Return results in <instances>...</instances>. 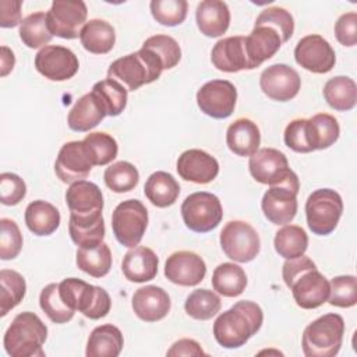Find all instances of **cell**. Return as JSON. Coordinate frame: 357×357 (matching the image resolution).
I'll use <instances>...</instances> for the list:
<instances>
[{"label": "cell", "instance_id": "ee69618b", "mask_svg": "<svg viewBox=\"0 0 357 357\" xmlns=\"http://www.w3.org/2000/svg\"><path fill=\"white\" fill-rule=\"evenodd\" d=\"M103 180L107 188H110L113 192L121 194L128 192L137 187L139 173L132 163L120 160L106 167L103 173Z\"/></svg>", "mask_w": 357, "mask_h": 357}, {"label": "cell", "instance_id": "e0dca14e", "mask_svg": "<svg viewBox=\"0 0 357 357\" xmlns=\"http://www.w3.org/2000/svg\"><path fill=\"white\" fill-rule=\"evenodd\" d=\"M261 91L272 100L287 102L297 96L301 88L298 73L287 64H272L259 77Z\"/></svg>", "mask_w": 357, "mask_h": 357}, {"label": "cell", "instance_id": "c3c4849f", "mask_svg": "<svg viewBox=\"0 0 357 357\" xmlns=\"http://www.w3.org/2000/svg\"><path fill=\"white\" fill-rule=\"evenodd\" d=\"M328 303L339 308H350L357 303V282L353 275L335 276L331 282Z\"/></svg>", "mask_w": 357, "mask_h": 357}, {"label": "cell", "instance_id": "d6a6232c", "mask_svg": "<svg viewBox=\"0 0 357 357\" xmlns=\"http://www.w3.org/2000/svg\"><path fill=\"white\" fill-rule=\"evenodd\" d=\"M305 131L311 151H318L326 149L337 141L340 127L332 114L318 113L311 119H307Z\"/></svg>", "mask_w": 357, "mask_h": 357}, {"label": "cell", "instance_id": "4dcf8cb0", "mask_svg": "<svg viewBox=\"0 0 357 357\" xmlns=\"http://www.w3.org/2000/svg\"><path fill=\"white\" fill-rule=\"evenodd\" d=\"M79 40L86 52L93 54H106L114 46L116 31L107 21L93 18L86 21L82 26Z\"/></svg>", "mask_w": 357, "mask_h": 357}, {"label": "cell", "instance_id": "7402d4cb", "mask_svg": "<svg viewBox=\"0 0 357 357\" xmlns=\"http://www.w3.org/2000/svg\"><path fill=\"white\" fill-rule=\"evenodd\" d=\"M211 61L223 73L250 70L245 53V36H227L218 40L212 47Z\"/></svg>", "mask_w": 357, "mask_h": 357}, {"label": "cell", "instance_id": "db71d44e", "mask_svg": "<svg viewBox=\"0 0 357 357\" xmlns=\"http://www.w3.org/2000/svg\"><path fill=\"white\" fill-rule=\"evenodd\" d=\"M335 36L343 46L353 47L357 43V13L342 14L335 22Z\"/></svg>", "mask_w": 357, "mask_h": 357}, {"label": "cell", "instance_id": "8fae6325", "mask_svg": "<svg viewBox=\"0 0 357 357\" xmlns=\"http://www.w3.org/2000/svg\"><path fill=\"white\" fill-rule=\"evenodd\" d=\"M300 181L297 174L283 183L269 185L262 197L261 208L265 218L273 225H287L297 213V194Z\"/></svg>", "mask_w": 357, "mask_h": 357}, {"label": "cell", "instance_id": "7bdbcfd3", "mask_svg": "<svg viewBox=\"0 0 357 357\" xmlns=\"http://www.w3.org/2000/svg\"><path fill=\"white\" fill-rule=\"evenodd\" d=\"M18 33L22 43L29 49L45 47V45H47L53 38L47 28L46 13L43 11H36L25 17L20 24Z\"/></svg>", "mask_w": 357, "mask_h": 357}, {"label": "cell", "instance_id": "8992f818", "mask_svg": "<svg viewBox=\"0 0 357 357\" xmlns=\"http://www.w3.org/2000/svg\"><path fill=\"white\" fill-rule=\"evenodd\" d=\"M61 300L74 311H79L89 319L106 317L112 307V300L103 287L89 284L77 278H67L59 283Z\"/></svg>", "mask_w": 357, "mask_h": 357}, {"label": "cell", "instance_id": "60d3db41", "mask_svg": "<svg viewBox=\"0 0 357 357\" xmlns=\"http://www.w3.org/2000/svg\"><path fill=\"white\" fill-rule=\"evenodd\" d=\"M222 307L220 297L209 289H197L191 291L184 303L187 315L198 321H208L213 318Z\"/></svg>", "mask_w": 357, "mask_h": 357}, {"label": "cell", "instance_id": "816d5d0a", "mask_svg": "<svg viewBox=\"0 0 357 357\" xmlns=\"http://www.w3.org/2000/svg\"><path fill=\"white\" fill-rule=\"evenodd\" d=\"M26 195L25 181L15 173L0 174V201L3 205L14 206L20 204Z\"/></svg>", "mask_w": 357, "mask_h": 357}, {"label": "cell", "instance_id": "44dd1931", "mask_svg": "<svg viewBox=\"0 0 357 357\" xmlns=\"http://www.w3.org/2000/svg\"><path fill=\"white\" fill-rule=\"evenodd\" d=\"M134 314L145 322H156L163 319L172 307L167 291L159 286H144L135 290L131 298Z\"/></svg>", "mask_w": 357, "mask_h": 357}, {"label": "cell", "instance_id": "4316f807", "mask_svg": "<svg viewBox=\"0 0 357 357\" xmlns=\"http://www.w3.org/2000/svg\"><path fill=\"white\" fill-rule=\"evenodd\" d=\"M227 148L237 156L254 155L261 144L258 126L245 117L234 120L226 131Z\"/></svg>", "mask_w": 357, "mask_h": 357}, {"label": "cell", "instance_id": "7a4b0ae2", "mask_svg": "<svg viewBox=\"0 0 357 357\" xmlns=\"http://www.w3.org/2000/svg\"><path fill=\"white\" fill-rule=\"evenodd\" d=\"M262 308L250 300L237 301L227 311L219 314L213 322L215 340L225 349L244 346L262 326Z\"/></svg>", "mask_w": 357, "mask_h": 357}, {"label": "cell", "instance_id": "9f6ffc18", "mask_svg": "<svg viewBox=\"0 0 357 357\" xmlns=\"http://www.w3.org/2000/svg\"><path fill=\"white\" fill-rule=\"evenodd\" d=\"M167 356H206L201 344L194 339H180L166 351Z\"/></svg>", "mask_w": 357, "mask_h": 357}, {"label": "cell", "instance_id": "d6986e66", "mask_svg": "<svg viewBox=\"0 0 357 357\" xmlns=\"http://www.w3.org/2000/svg\"><path fill=\"white\" fill-rule=\"evenodd\" d=\"M206 275L205 261L192 251H176L167 257L165 276L178 286H197Z\"/></svg>", "mask_w": 357, "mask_h": 357}, {"label": "cell", "instance_id": "f6af8a7d", "mask_svg": "<svg viewBox=\"0 0 357 357\" xmlns=\"http://www.w3.org/2000/svg\"><path fill=\"white\" fill-rule=\"evenodd\" d=\"M39 305L47 318L54 324H66L73 319L74 310H71L60 297L59 283H49L39 296Z\"/></svg>", "mask_w": 357, "mask_h": 357}, {"label": "cell", "instance_id": "b9f144b4", "mask_svg": "<svg viewBox=\"0 0 357 357\" xmlns=\"http://www.w3.org/2000/svg\"><path fill=\"white\" fill-rule=\"evenodd\" d=\"M82 142L93 166H105L117 156V141L107 132H89L85 135Z\"/></svg>", "mask_w": 357, "mask_h": 357}, {"label": "cell", "instance_id": "7c38bea8", "mask_svg": "<svg viewBox=\"0 0 357 357\" xmlns=\"http://www.w3.org/2000/svg\"><path fill=\"white\" fill-rule=\"evenodd\" d=\"M88 15L82 0H54L46 13L47 28L53 36L75 39L79 36Z\"/></svg>", "mask_w": 357, "mask_h": 357}, {"label": "cell", "instance_id": "11a10c76", "mask_svg": "<svg viewBox=\"0 0 357 357\" xmlns=\"http://www.w3.org/2000/svg\"><path fill=\"white\" fill-rule=\"evenodd\" d=\"M21 7L20 0H1L0 1V26L14 28L21 24Z\"/></svg>", "mask_w": 357, "mask_h": 357}, {"label": "cell", "instance_id": "9c48e42d", "mask_svg": "<svg viewBox=\"0 0 357 357\" xmlns=\"http://www.w3.org/2000/svg\"><path fill=\"white\" fill-rule=\"evenodd\" d=\"M184 225L195 233H208L219 226L223 218L220 199L206 191H197L185 197L180 208Z\"/></svg>", "mask_w": 357, "mask_h": 357}, {"label": "cell", "instance_id": "f907efd6", "mask_svg": "<svg viewBox=\"0 0 357 357\" xmlns=\"http://www.w3.org/2000/svg\"><path fill=\"white\" fill-rule=\"evenodd\" d=\"M22 243L24 240L18 225L8 218L0 219V258L8 261L18 257Z\"/></svg>", "mask_w": 357, "mask_h": 357}, {"label": "cell", "instance_id": "30bf717a", "mask_svg": "<svg viewBox=\"0 0 357 357\" xmlns=\"http://www.w3.org/2000/svg\"><path fill=\"white\" fill-rule=\"evenodd\" d=\"M219 241L226 257L240 264L251 262L261 250L257 230L244 220L227 222L220 231Z\"/></svg>", "mask_w": 357, "mask_h": 357}, {"label": "cell", "instance_id": "3957f363", "mask_svg": "<svg viewBox=\"0 0 357 357\" xmlns=\"http://www.w3.org/2000/svg\"><path fill=\"white\" fill-rule=\"evenodd\" d=\"M47 339V326L31 311L14 317L3 339L4 350L11 357H45L43 344Z\"/></svg>", "mask_w": 357, "mask_h": 357}, {"label": "cell", "instance_id": "836d02e7", "mask_svg": "<svg viewBox=\"0 0 357 357\" xmlns=\"http://www.w3.org/2000/svg\"><path fill=\"white\" fill-rule=\"evenodd\" d=\"M106 117L105 112L96 103L92 93L82 95L70 109L67 123L70 130L77 132H86L95 128Z\"/></svg>", "mask_w": 357, "mask_h": 357}, {"label": "cell", "instance_id": "f546056e", "mask_svg": "<svg viewBox=\"0 0 357 357\" xmlns=\"http://www.w3.org/2000/svg\"><path fill=\"white\" fill-rule=\"evenodd\" d=\"M25 225L35 236H50L60 226L59 209L43 199H36L28 204L25 209Z\"/></svg>", "mask_w": 357, "mask_h": 357}, {"label": "cell", "instance_id": "5b68a950", "mask_svg": "<svg viewBox=\"0 0 357 357\" xmlns=\"http://www.w3.org/2000/svg\"><path fill=\"white\" fill-rule=\"evenodd\" d=\"M343 335L344 321L339 314L321 315L303 332V353L305 357H333L342 347Z\"/></svg>", "mask_w": 357, "mask_h": 357}, {"label": "cell", "instance_id": "7dc6e473", "mask_svg": "<svg viewBox=\"0 0 357 357\" xmlns=\"http://www.w3.org/2000/svg\"><path fill=\"white\" fill-rule=\"evenodd\" d=\"M142 47L152 50L163 64L165 70H170L181 60V49L178 42L169 35H153L149 36Z\"/></svg>", "mask_w": 357, "mask_h": 357}, {"label": "cell", "instance_id": "e575fe53", "mask_svg": "<svg viewBox=\"0 0 357 357\" xmlns=\"http://www.w3.org/2000/svg\"><path fill=\"white\" fill-rule=\"evenodd\" d=\"M127 89L114 79H102L92 86V96L106 116L116 117L127 106Z\"/></svg>", "mask_w": 357, "mask_h": 357}, {"label": "cell", "instance_id": "6f0895ef", "mask_svg": "<svg viewBox=\"0 0 357 357\" xmlns=\"http://www.w3.org/2000/svg\"><path fill=\"white\" fill-rule=\"evenodd\" d=\"M0 63H1V77H6L15 64V57L14 53L7 47V46H1V57H0Z\"/></svg>", "mask_w": 357, "mask_h": 357}, {"label": "cell", "instance_id": "d4e9b609", "mask_svg": "<svg viewBox=\"0 0 357 357\" xmlns=\"http://www.w3.org/2000/svg\"><path fill=\"white\" fill-rule=\"evenodd\" d=\"M195 21L202 35L219 38L230 25L229 6L222 0H204L197 6Z\"/></svg>", "mask_w": 357, "mask_h": 357}, {"label": "cell", "instance_id": "52a82bcc", "mask_svg": "<svg viewBox=\"0 0 357 357\" xmlns=\"http://www.w3.org/2000/svg\"><path fill=\"white\" fill-rule=\"evenodd\" d=\"M343 213V201L332 188H318L305 202V218L310 230L317 236L331 234Z\"/></svg>", "mask_w": 357, "mask_h": 357}, {"label": "cell", "instance_id": "6da1fadb", "mask_svg": "<svg viewBox=\"0 0 357 357\" xmlns=\"http://www.w3.org/2000/svg\"><path fill=\"white\" fill-rule=\"evenodd\" d=\"M282 276L300 308L314 310L328 301L331 293L329 280L308 257L301 255L294 259H286Z\"/></svg>", "mask_w": 357, "mask_h": 357}, {"label": "cell", "instance_id": "74e56055", "mask_svg": "<svg viewBox=\"0 0 357 357\" xmlns=\"http://www.w3.org/2000/svg\"><path fill=\"white\" fill-rule=\"evenodd\" d=\"M75 262L78 269L88 273L92 278H103L112 268V251L106 243H100L95 247L77 250Z\"/></svg>", "mask_w": 357, "mask_h": 357}, {"label": "cell", "instance_id": "4fadbf2b", "mask_svg": "<svg viewBox=\"0 0 357 357\" xmlns=\"http://www.w3.org/2000/svg\"><path fill=\"white\" fill-rule=\"evenodd\" d=\"M237 89L227 79L205 82L197 92V105L201 112L212 119H227L236 107Z\"/></svg>", "mask_w": 357, "mask_h": 357}, {"label": "cell", "instance_id": "f35d334b", "mask_svg": "<svg viewBox=\"0 0 357 357\" xmlns=\"http://www.w3.org/2000/svg\"><path fill=\"white\" fill-rule=\"evenodd\" d=\"M275 251L284 259H294L305 254L308 248V236L297 225H286L279 229L273 238Z\"/></svg>", "mask_w": 357, "mask_h": 357}, {"label": "cell", "instance_id": "ffe728a7", "mask_svg": "<svg viewBox=\"0 0 357 357\" xmlns=\"http://www.w3.org/2000/svg\"><path fill=\"white\" fill-rule=\"evenodd\" d=\"M178 176L195 184H208L219 174L218 160L202 149L184 151L176 165Z\"/></svg>", "mask_w": 357, "mask_h": 357}, {"label": "cell", "instance_id": "9a60e30c", "mask_svg": "<svg viewBox=\"0 0 357 357\" xmlns=\"http://www.w3.org/2000/svg\"><path fill=\"white\" fill-rule=\"evenodd\" d=\"M248 169L255 181L268 185L283 183L296 174L289 167L286 155L275 148L258 149L250 156Z\"/></svg>", "mask_w": 357, "mask_h": 357}, {"label": "cell", "instance_id": "2e32d148", "mask_svg": "<svg viewBox=\"0 0 357 357\" xmlns=\"http://www.w3.org/2000/svg\"><path fill=\"white\" fill-rule=\"evenodd\" d=\"M294 59L298 66L314 74L329 73L336 63L335 50L326 39L317 33L307 35L297 42Z\"/></svg>", "mask_w": 357, "mask_h": 357}, {"label": "cell", "instance_id": "8d00e7d4", "mask_svg": "<svg viewBox=\"0 0 357 357\" xmlns=\"http://www.w3.org/2000/svg\"><path fill=\"white\" fill-rule=\"evenodd\" d=\"M322 93L326 103L337 112H347L356 106L357 86L350 77L337 75L328 79Z\"/></svg>", "mask_w": 357, "mask_h": 357}, {"label": "cell", "instance_id": "5bb4252c", "mask_svg": "<svg viewBox=\"0 0 357 357\" xmlns=\"http://www.w3.org/2000/svg\"><path fill=\"white\" fill-rule=\"evenodd\" d=\"M35 68L50 81H67L77 74L79 61L68 47L49 45L36 53Z\"/></svg>", "mask_w": 357, "mask_h": 357}, {"label": "cell", "instance_id": "484cf974", "mask_svg": "<svg viewBox=\"0 0 357 357\" xmlns=\"http://www.w3.org/2000/svg\"><path fill=\"white\" fill-rule=\"evenodd\" d=\"M158 265L159 259L153 250L144 245H137L126 252L121 262V271L126 279L130 282L144 283L156 276Z\"/></svg>", "mask_w": 357, "mask_h": 357}, {"label": "cell", "instance_id": "f1b7e54d", "mask_svg": "<svg viewBox=\"0 0 357 357\" xmlns=\"http://www.w3.org/2000/svg\"><path fill=\"white\" fill-rule=\"evenodd\" d=\"M124 346L121 331L112 325L105 324L96 326L86 342V357H117Z\"/></svg>", "mask_w": 357, "mask_h": 357}, {"label": "cell", "instance_id": "1f68e13d", "mask_svg": "<svg viewBox=\"0 0 357 357\" xmlns=\"http://www.w3.org/2000/svg\"><path fill=\"white\" fill-rule=\"evenodd\" d=\"M144 194L152 205L167 208L177 201L180 195V184L170 173L159 170L146 178Z\"/></svg>", "mask_w": 357, "mask_h": 357}, {"label": "cell", "instance_id": "cb8c5ba5", "mask_svg": "<svg viewBox=\"0 0 357 357\" xmlns=\"http://www.w3.org/2000/svg\"><path fill=\"white\" fill-rule=\"evenodd\" d=\"M66 202L70 209V215L88 216L99 213L103 209V195L100 188L86 180H79L66 191Z\"/></svg>", "mask_w": 357, "mask_h": 357}, {"label": "cell", "instance_id": "f5cc1de1", "mask_svg": "<svg viewBox=\"0 0 357 357\" xmlns=\"http://www.w3.org/2000/svg\"><path fill=\"white\" fill-rule=\"evenodd\" d=\"M305 124H307V119H294L286 126L284 134H283L286 146L298 153L312 152L308 145Z\"/></svg>", "mask_w": 357, "mask_h": 357}, {"label": "cell", "instance_id": "d590c367", "mask_svg": "<svg viewBox=\"0 0 357 357\" xmlns=\"http://www.w3.org/2000/svg\"><path fill=\"white\" fill-rule=\"evenodd\" d=\"M212 287L223 297H237L247 287V275L240 265L223 262L212 273Z\"/></svg>", "mask_w": 357, "mask_h": 357}, {"label": "cell", "instance_id": "83f0119b", "mask_svg": "<svg viewBox=\"0 0 357 357\" xmlns=\"http://www.w3.org/2000/svg\"><path fill=\"white\" fill-rule=\"evenodd\" d=\"M68 233L71 240L82 248L95 247L103 243L105 220L102 212L88 216L70 215Z\"/></svg>", "mask_w": 357, "mask_h": 357}, {"label": "cell", "instance_id": "ac0fdd59", "mask_svg": "<svg viewBox=\"0 0 357 357\" xmlns=\"http://www.w3.org/2000/svg\"><path fill=\"white\" fill-rule=\"evenodd\" d=\"M92 162L86 153L82 141L66 142L56 158L54 172L60 181L66 184H73L75 181L84 180L89 176L92 169Z\"/></svg>", "mask_w": 357, "mask_h": 357}, {"label": "cell", "instance_id": "603a6c76", "mask_svg": "<svg viewBox=\"0 0 357 357\" xmlns=\"http://www.w3.org/2000/svg\"><path fill=\"white\" fill-rule=\"evenodd\" d=\"M283 45L282 38L276 29L269 25H254V29L245 36V53L250 70L259 67L269 60Z\"/></svg>", "mask_w": 357, "mask_h": 357}, {"label": "cell", "instance_id": "277c9868", "mask_svg": "<svg viewBox=\"0 0 357 357\" xmlns=\"http://www.w3.org/2000/svg\"><path fill=\"white\" fill-rule=\"evenodd\" d=\"M163 70L159 57L152 50L141 47L135 53L116 59L107 68V78L117 81L127 91H137L156 81Z\"/></svg>", "mask_w": 357, "mask_h": 357}, {"label": "cell", "instance_id": "bcb514c9", "mask_svg": "<svg viewBox=\"0 0 357 357\" xmlns=\"http://www.w3.org/2000/svg\"><path fill=\"white\" fill-rule=\"evenodd\" d=\"M149 7L156 22L165 26H176L184 22L188 3L185 0H152Z\"/></svg>", "mask_w": 357, "mask_h": 357}, {"label": "cell", "instance_id": "681fc988", "mask_svg": "<svg viewBox=\"0 0 357 357\" xmlns=\"http://www.w3.org/2000/svg\"><path fill=\"white\" fill-rule=\"evenodd\" d=\"M254 25H269L276 29L282 42H287L294 32V20L291 14L283 7H269L261 11Z\"/></svg>", "mask_w": 357, "mask_h": 357}, {"label": "cell", "instance_id": "ab89813d", "mask_svg": "<svg viewBox=\"0 0 357 357\" xmlns=\"http://www.w3.org/2000/svg\"><path fill=\"white\" fill-rule=\"evenodd\" d=\"M26 293L24 276L13 269L0 271V315L6 317L17 307Z\"/></svg>", "mask_w": 357, "mask_h": 357}, {"label": "cell", "instance_id": "ba28073f", "mask_svg": "<svg viewBox=\"0 0 357 357\" xmlns=\"http://www.w3.org/2000/svg\"><path fill=\"white\" fill-rule=\"evenodd\" d=\"M146 227L148 211L139 199H126L114 208L112 213V230L123 247H137Z\"/></svg>", "mask_w": 357, "mask_h": 357}]
</instances>
